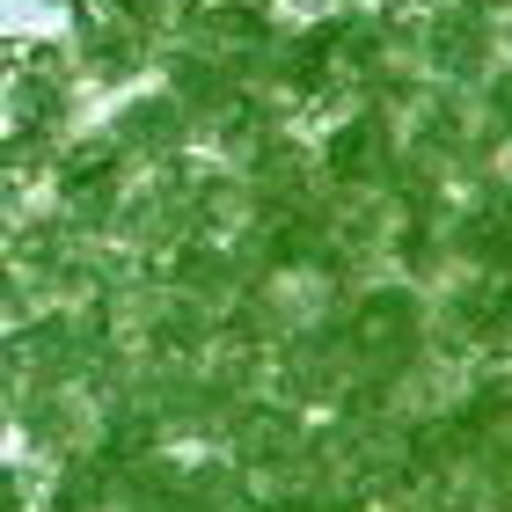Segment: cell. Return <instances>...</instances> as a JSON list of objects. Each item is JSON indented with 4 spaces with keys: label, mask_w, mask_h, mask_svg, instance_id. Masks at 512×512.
I'll return each mask as SVG.
<instances>
[{
    "label": "cell",
    "mask_w": 512,
    "mask_h": 512,
    "mask_svg": "<svg viewBox=\"0 0 512 512\" xmlns=\"http://www.w3.org/2000/svg\"><path fill=\"white\" fill-rule=\"evenodd\" d=\"M81 74V52H66L52 37H8V81H37V88H66Z\"/></svg>",
    "instance_id": "6da1fadb"
},
{
    "label": "cell",
    "mask_w": 512,
    "mask_h": 512,
    "mask_svg": "<svg viewBox=\"0 0 512 512\" xmlns=\"http://www.w3.org/2000/svg\"><path fill=\"white\" fill-rule=\"evenodd\" d=\"M59 8H74V0H59Z\"/></svg>",
    "instance_id": "7a4b0ae2"
}]
</instances>
